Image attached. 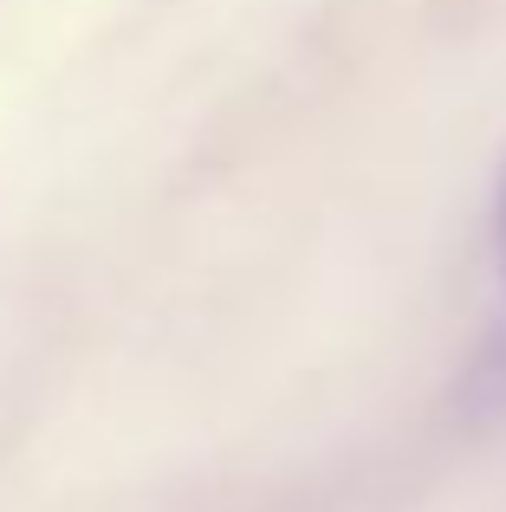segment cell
Wrapping results in <instances>:
<instances>
[{
	"mask_svg": "<svg viewBox=\"0 0 506 512\" xmlns=\"http://www.w3.org/2000/svg\"><path fill=\"white\" fill-rule=\"evenodd\" d=\"M494 247H500V279H506V156L494 175Z\"/></svg>",
	"mask_w": 506,
	"mask_h": 512,
	"instance_id": "obj_1",
	"label": "cell"
}]
</instances>
